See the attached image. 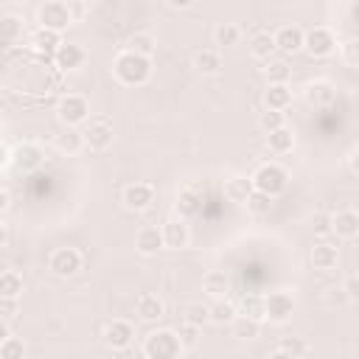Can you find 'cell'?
<instances>
[{
	"label": "cell",
	"mask_w": 359,
	"mask_h": 359,
	"mask_svg": "<svg viewBox=\"0 0 359 359\" xmlns=\"http://www.w3.org/2000/svg\"><path fill=\"white\" fill-rule=\"evenodd\" d=\"M311 230H314V236H328L331 233V216L328 213H317L314 222H311Z\"/></svg>",
	"instance_id": "cell-46"
},
{
	"label": "cell",
	"mask_w": 359,
	"mask_h": 359,
	"mask_svg": "<svg viewBox=\"0 0 359 359\" xmlns=\"http://www.w3.org/2000/svg\"><path fill=\"white\" fill-rule=\"evenodd\" d=\"M194 67H196L202 76H213V73H219V70H222V56H219V50H213V48L199 50V53L194 56Z\"/></svg>",
	"instance_id": "cell-28"
},
{
	"label": "cell",
	"mask_w": 359,
	"mask_h": 359,
	"mask_svg": "<svg viewBox=\"0 0 359 359\" xmlns=\"http://www.w3.org/2000/svg\"><path fill=\"white\" fill-rule=\"evenodd\" d=\"M180 353H182V345L177 339V331L171 328H157L143 339V356L149 359H174Z\"/></svg>",
	"instance_id": "cell-2"
},
{
	"label": "cell",
	"mask_w": 359,
	"mask_h": 359,
	"mask_svg": "<svg viewBox=\"0 0 359 359\" xmlns=\"http://www.w3.org/2000/svg\"><path fill=\"white\" fill-rule=\"evenodd\" d=\"M6 337H11V328H8V323H6V317H0V342H3Z\"/></svg>",
	"instance_id": "cell-50"
},
{
	"label": "cell",
	"mask_w": 359,
	"mask_h": 359,
	"mask_svg": "<svg viewBox=\"0 0 359 359\" xmlns=\"http://www.w3.org/2000/svg\"><path fill=\"white\" fill-rule=\"evenodd\" d=\"M309 345L300 339V337H283L278 342V348L272 351V356H306Z\"/></svg>",
	"instance_id": "cell-34"
},
{
	"label": "cell",
	"mask_w": 359,
	"mask_h": 359,
	"mask_svg": "<svg viewBox=\"0 0 359 359\" xmlns=\"http://www.w3.org/2000/svg\"><path fill=\"white\" fill-rule=\"evenodd\" d=\"M8 208H11V196H8V191L0 188V213H6Z\"/></svg>",
	"instance_id": "cell-49"
},
{
	"label": "cell",
	"mask_w": 359,
	"mask_h": 359,
	"mask_svg": "<svg viewBox=\"0 0 359 359\" xmlns=\"http://www.w3.org/2000/svg\"><path fill=\"white\" fill-rule=\"evenodd\" d=\"M311 264H314V269H320V272H331V269H337V264H339V247H334V244H314L311 247Z\"/></svg>",
	"instance_id": "cell-18"
},
{
	"label": "cell",
	"mask_w": 359,
	"mask_h": 359,
	"mask_svg": "<svg viewBox=\"0 0 359 359\" xmlns=\"http://www.w3.org/2000/svg\"><path fill=\"white\" fill-rule=\"evenodd\" d=\"M160 230H163V244H165V247H171V250H182V247H188L191 233H188V224H185L182 216L168 219Z\"/></svg>",
	"instance_id": "cell-14"
},
{
	"label": "cell",
	"mask_w": 359,
	"mask_h": 359,
	"mask_svg": "<svg viewBox=\"0 0 359 359\" xmlns=\"http://www.w3.org/2000/svg\"><path fill=\"white\" fill-rule=\"evenodd\" d=\"M22 294V278L17 272H3L0 275V297H20Z\"/></svg>",
	"instance_id": "cell-39"
},
{
	"label": "cell",
	"mask_w": 359,
	"mask_h": 359,
	"mask_svg": "<svg viewBox=\"0 0 359 359\" xmlns=\"http://www.w3.org/2000/svg\"><path fill=\"white\" fill-rule=\"evenodd\" d=\"M177 339H180L182 351H185V348H194V345L199 342V325H194V323H185V320H182V325L177 328Z\"/></svg>",
	"instance_id": "cell-40"
},
{
	"label": "cell",
	"mask_w": 359,
	"mask_h": 359,
	"mask_svg": "<svg viewBox=\"0 0 359 359\" xmlns=\"http://www.w3.org/2000/svg\"><path fill=\"white\" fill-rule=\"evenodd\" d=\"M8 160L17 165V171H34V168H39L42 165V160H45V151H42V146L39 143H20L11 154H8Z\"/></svg>",
	"instance_id": "cell-11"
},
{
	"label": "cell",
	"mask_w": 359,
	"mask_h": 359,
	"mask_svg": "<svg viewBox=\"0 0 359 359\" xmlns=\"http://www.w3.org/2000/svg\"><path fill=\"white\" fill-rule=\"evenodd\" d=\"M334 45H337V39H334L331 28H325V25H314L311 31H303V50H309L317 59L328 56L334 50Z\"/></svg>",
	"instance_id": "cell-10"
},
{
	"label": "cell",
	"mask_w": 359,
	"mask_h": 359,
	"mask_svg": "<svg viewBox=\"0 0 359 359\" xmlns=\"http://www.w3.org/2000/svg\"><path fill=\"white\" fill-rule=\"evenodd\" d=\"M112 137H115V132H112V123H109L107 118H87V121H84L81 140H84L87 149L104 151V149L112 146Z\"/></svg>",
	"instance_id": "cell-6"
},
{
	"label": "cell",
	"mask_w": 359,
	"mask_h": 359,
	"mask_svg": "<svg viewBox=\"0 0 359 359\" xmlns=\"http://www.w3.org/2000/svg\"><path fill=\"white\" fill-rule=\"evenodd\" d=\"M112 73L121 84L126 87H137V84H146L151 79V56H140L135 50H123L115 56L112 62Z\"/></svg>",
	"instance_id": "cell-1"
},
{
	"label": "cell",
	"mask_w": 359,
	"mask_h": 359,
	"mask_svg": "<svg viewBox=\"0 0 359 359\" xmlns=\"http://www.w3.org/2000/svg\"><path fill=\"white\" fill-rule=\"evenodd\" d=\"M250 194H252V180H250V177L236 174V177H227V180H224V196H227L230 202L244 205V199H247Z\"/></svg>",
	"instance_id": "cell-24"
},
{
	"label": "cell",
	"mask_w": 359,
	"mask_h": 359,
	"mask_svg": "<svg viewBox=\"0 0 359 359\" xmlns=\"http://www.w3.org/2000/svg\"><path fill=\"white\" fill-rule=\"evenodd\" d=\"M36 22L42 28H53V31H65L70 22H73V11L65 0H45L39 8H36Z\"/></svg>",
	"instance_id": "cell-4"
},
{
	"label": "cell",
	"mask_w": 359,
	"mask_h": 359,
	"mask_svg": "<svg viewBox=\"0 0 359 359\" xmlns=\"http://www.w3.org/2000/svg\"><path fill=\"white\" fill-rule=\"evenodd\" d=\"M342 289L348 292V297H351V300H356V297H359V280H356V275H348Z\"/></svg>",
	"instance_id": "cell-47"
},
{
	"label": "cell",
	"mask_w": 359,
	"mask_h": 359,
	"mask_svg": "<svg viewBox=\"0 0 359 359\" xmlns=\"http://www.w3.org/2000/svg\"><path fill=\"white\" fill-rule=\"evenodd\" d=\"M81 146H84L81 132H76V129H70V126H67L65 135L56 137V149H59L62 154H76V151H81Z\"/></svg>",
	"instance_id": "cell-36"
},
{
	"label": "cell",
	"mask_w": 359,
	"mask_h": 359,
	"mask_svg": "<svg viewBox=\"0 0 359 359\" xmlns=\"http://www.w3.org/2000/svg\"><path fill=\"white\" fill-rule=\"evenodd\" d=\"M56 115H59V121L65 126H79V123H84L90 118V101L84 95H79V93H67V95L59 98Z\"/></svg>",
	"instance_id": "cell-5"
},
{
	"label": "cell",
	"mask_w": 359,
	"mask_h": 359,
	"mask_svg": "<svg viewBox=\"0 0 359 359\" xmlns=\"http://www.w3.org/2000/svg\"><path fill=\"white\" fill-rule=\"evenodd\" d=\"M331 233H337L339 238H356L359 233V213L356 210H337L331 216Z\"/></svg>",
	"instance_id": "cell-16"
},
{
	"label": "cell",
	"mask_w": 359,
	"mask_h": 359,
	"mask_svg": "<svg viewBox=\"0 0 359 359\" xmlns=\"http://www.w3.org/2000/svg\"><path fill=\"white\" fill-rule=\"evenodd\" d=\"M121 199H123V205H126L129 210H146V208L154 202V188H151L149 182H129V185L123 188Z\"/></svg>",
	"instance_id": "cell-12"
},
{
	"label": "cell",
	"mask_w": 359,
	"mask_h": 359,
	"mask_svg": "<svg viewBox=\"0 0 359 359\" xmlns=\"http://www.w3.org/2000/svg\"><path fill=\"white\" fill-rule=\"evenodd\" d=\"M20 3H25V0H20Z\"/></svg>",
	"instance_id": "cell-54"
},
{
	"label": "cell",
	"mask_w": 359,
	"mask_h": 359,
	"mask_svg": "<svg viewBox=\"0 0 359 359\" xmlns=\"http://www.w3.org/2000/svg\"><path fill=\"white\" fill-rule=\"evenodd\" d=\"M264 104H266V109H286L292 104L289 84H269L264 93Z\"/></svg>",
	"instance_id": "cell-27"
},
{
	"label": "cell",
	"mask_w": 359,
	"mask_h": 359,
	"mask_svg": "<svg viewBox=\"0 0 359 359\" xmlns=\"http://www.w3.org/2000/svg\"><path fill=\"white\" fill-rule=\"evenodd\" d=\"M250 180H252V188H255V191H264V194H269L272 199L280 196V194L286 191V185H289V174H286V168L278 165V163H264V165H258V171H255Z\"/></svg>",
	"instance_id": "cell-3"
},
{
	"label": "cell",
	"mask_w": 359,
	"mask_h": 359,
	"mask_svg": "<svg viewBox=\"0 0 359 359\" xmlns=\"http://www.w3.org/2000/svg\"><path fill=\"white\" fill-rule=\"evenodd\" d=\"M168 6L171 8H188V6H194V0H168Z\"/></svg>",
	"instance_id": "cell-51"
},
{
	"label": "cell",
	"mask_w": 359,
	"mask_h": 359,
	"mask_svg": "<svg viewBox=\"0 0 359 359\" xmlns=\"http://www.w3.org/2000/svg\"><path fill=\"white\" fill-rule=\"evenodd\" d=\"M31 45H34V50H39V53H56V48L62 45V34L59 31H53V28H36L34 34H31Z\"/></svg>",
	"instance_id": "cell-23"
},
{
	"label": "cell",
	"mask_w": 359,
	"mask_h": 359,
	"mask_svg": "<svg viewBox=\"0 0 359 359\" xmlns=\"http://www.w3.org/2000/svg\"><path fill=\"white\" fill-rule=\"evenodd\" d=\"M272 50H275V39H272L269 31H255V34L250 36V53H252L255 59H269Z\"/></svg>",
	"instance_id": "cell-29"
},
{
	"label": "cell",
	"mask_w": 359,
	"mask_h": 359,
	"mask_svg": "<svg viewBox=\"0 0 359 359\" xmlns=\"http://www.w3.org/2000/svg\"><path fill=\"white\" fill-rule=\"evenodd\" d=\"M342 59H345L348 67H356V65H359V42H356V39H348V42L342 45Z\"/></svg>",
	"instance_id": "cell-45"
},
{
	"label": "cell",
	"mask_w": 359,
	"mask_h": 359,
	"mask_svg": "<svg viewBox=\"0 0 359 359\" xmlns=\"http://www.w3.org/2000/svg\"><path fill=\"white\" fill-rule=\"evenodd\" d=\"M294 314V297L286 289H275L264 297V320L269 323H289Z\"/></svg>",
	"instance_id": "cell-7"
},
{
	"label": "cell",
	"mask_w": 359,
	"mask_h": 359,
	"mask_svg": "<svg viewBox=\"0 0 359 359\" xmlns=\"http://www.w3.org/2000/svg\"><path fill=\"white\" fill-rule=\"evenodd\" d=\"M135 314L143 323H157L165 314V306H163V300L157 294H140L137 303H135Z\"/></svg>",
	"instance_id": "cell-19"
},
{
	"label": "cell",
	"mask_w": 359,
	"mask_h": 359,
	"mask_svg": "<svg viewBox=\"0 0 359 359\" xmlns=\"http://www.w3.org/2000/svg\"><path fill=\"white\" fill-rule=\"evenodd\" d=\"M236 314H238V309H236V303H230L227 297H216L213 306H208V323H216V325L233 323Z\"/></svg>",
	"instance_id": "cell-25"
},
{
	"label": "cell",
	"mask_w": 359,
	"mask_h": 359,
	"mask_svg": "<svg viewBox=\"0 0 359 359\" xmlns=\"http://www.w3.org/2000/svg\"><path fill=\"white\" fill-rule=\"evenodd\" d=\"M48 266L59 278H73L81 269V252L76 247H56L48 258Z\"/></svg>",
	"instance_id": "cell-8"
},
{
	"label": "cell",
	"mask_w": 359,
	"mask_h": 359,
	"mask_svg": "<svg viewBox=\"0 0 359 359\" xmlns=\"http://www.w3.org/2000/svg\"><path fill=\"white\" fill-rule=\"evenodd\" d=\"M272 39H275V50H283V53L303 50V28H297V25H280L272 34Z\"/></svg>",
	"instance_id": "cell-15"
},
{
	"label": "cell",
	"mask_w": 359,
	"mask_h": 359,
	"mask_svg": "<svg viewBox=\"0 0 359 359\" xmlns=\"http://www.w3.org/2000/svg\"><path fill=\"white\" fill-rule=\"evenodd\" d=\"M348 303H353V300L348 297V292H345L342 286H334V289L325 292V306H331V309H342V306H348Z\"/></svg>",
	"instance_id": "cell-44"
},
{
	"label": "cell",
	"mask_w": 359,
	"mask_h": 359,
	"mask_svg": "<svg viewBox=\"0 0 359 359\" xmlns=\"http://www.w3.org/2000/svg\"><path fill=\"white\" fill-rule=\"evenodd\" d=\"M6 163H8V151L0 146V165H6Z\"/></svg>",
	"instance_id": "cell-53"
},
{
	"label": "cell",
	"mask_w": 359,
	"mask_h": 359,
	"mask_svg": "<svg viewBox=\"0 0 359 359\" xmlns=\"http://www.w3.org/2000/svg\"><path fill=\"white\" fill-rule=\"evenodd\" d=\"M6 241H8V230H6V224L0 222V247H6Z\"/></svg>",
	"instance_id": "cell-52"
},
{
	"label": "cell",
	"mask_w": 359,
	"mask_h": 359,
	"mask_svg": "<svg viewBox=\"0 0 359 359\" xmlns=\"http://www.w3.org/2000/svg\"><path fill=\"white\" fill-rule=\"evenodd\" d=\"M53 62H56L59 70H76L87 62V50L79 42H62L53 53Z\"/></svg>",
	"instance_id": "cell-13"
},
{
	"label": "cell",
	"mask_w": 359,
	"mask_h": 359,
	"mask_svg": "<svg viewBox=\"0 0 359 359\" xmlns=\"http://www.w3.org/2000/svg\"><path fill=\"white\" fill-rule=\"evenodd\" d=\"M202 289L216 300V297H227L230 292V278L222 272V269H210L205 278H202Z\"/></svg>",
	"instance_id": "cell-26"
},
{
	"label": "cell",
	"mask_w": 359,
	"mask_h": 359,
	"mask_svg": "<svg viewBox=\"0 0 359 359\" xmlns=\"http://www.w3.org/2000/svg\"><path fill=\"white\" fill-rule=\"evenodd\" d=\"M20 36H22V20L14 17V14L0 17V39L14 42V39H20Z\"/></svg>",
	"instance_id": "cell-38"
},
{
	"label": "cell",
	"mask_w": 359,
	"mask_h": 359,
	"mask_svg": "<svg viewBox=\"0 0 359 359\" xmlns=\"http://www.w3.org/2000/svg\"><path fill=\"white\" fill-rule=\"evenodd\" d=\"M182 314H185V323H194L199 328L208 323V306H202V303H188L182 309Z\"/></svg>",
	"instance_id": "cell-42"
},
{
	"label": "cell",
	"mask_w": 359,
	"mask_h": 359,
	"mask_svg": "<svg viewBox=\"0 0 359 359\" xmlns=\"http://www.w3.org/2000/svg\"><path fill=\"white\" fill-rule=\"evenodd\" d=\"M244 208H247V213H252V216H266V213L272 210V196L252 188V194L244 199Z\"/></svg>",
	"instance_id": "cell-32"
},
{
	"label": "cell",
	"mask_w": 359,
	"mask_h": 359,
	"mask_svg": "<svg viewBox=\"0 0 359 359\" xmlns=\"http://www.w3.org/2000/svg\"><path fill=\"white\" fill-rule=\"evenodd\" d=\"M199 205H202V191H199V188H182V191L177 194V202H174V208H177V213H180L182 219L196 216V213H199Z\"/></svg>",
	"instance_id": "cell-22"
},
{
	"label": "cell",
	"mask_w": 359,
	"mask_h": 359,
	"mask_svg": "<svg viewBox=\"0 0 359 359\" xmlns=\"http://www.w3.org/2000/svg\"><path fill=\"white\" fill-rule=\"evenodd\" d=\"M101 339L112 351H126L132 345V339H135V325L129 320H109L104 325V331H101Z\"/></svg>",
	"instance_id": "cell-9"
},
{
	"label": "cell",
	"mask_w": 359,
	"mask_h": 359,
	"mask_svg": "<svg viewBox=\"0 0 359 359\" xmlns=\"http://www.w3.org/2000/svg\"><path fill=\"white\" fill-rule=\"evenodd\" d=\"M238 311L244 314V317H252V320H264V297H258V294H244L241 297V303H238Z\"/></svg>",
	"instance_id": "cell-37"
},
{
	"label": "cell",
	"mask_w": 359,
	"mask_h": 359,
	"mask_svg": "<svg viewBox=\"0 0 359 359\" xmlns=\"http://www.w3.org/2000/svg\"><path fill=\"white\" fill-rule=\"evenodd\" d=\"M264 76L269 84H286L289 76H292V67L286 59H266V67H264Z\"/></svg>",
	"instance_id": "cell-30"
},
{
	"label": "cell",
	"mask_w": 359,
	"mask_h": 359,
	"mask_svg": "<svg viewBox=\"0 0 359 359\" xmlns=\"http://www.w3.org/2000/svg\"><path fill=\"white\" fill-rule=\"evenodd\" d=\"M135 247H137V252H140V255H154L157 250H163V247H165V244H163V230H160V227H154V224L140 227V230H137V236H135Z\"/></svg>",
	"instance_id": "cell-17"
},
{
	"label": "cell",
	"mask_w": 359,
	"mask_h": 359,
	"mask_svg": "<svg viewBox=\"0 0 359 359\" xmlns=\"http://www.w3.org/2000/svg\"><path fill=\"white\" fill-rule=\"evenodd\" d=\"M258 123H261L264 132H272V129H278V126L286 123V115H283V109H266V112H261Z\"/></svg>",
	"instance_id": "cell-41"
},
{
	"label": "cell",
	"mask_w": 359,
	"mask_h": 359,
	"mask_svg": "<svg viewBox=\"0 0 359 359\" xmlns=\"http://www.w3.org/2000/svg\"><path fill=\"white\" fill-rule=\"evenodd\" d=\"M334 98H337V93H334V84L331 81H311L306 87V101L311 107H331Z\"/></svg>",
	"instance_id": "cell-20"
},
{
	"label": "cell",
	"mask_w": 359,
	"mask_h": 359,
	"mask_svg": "<svg viewBox=\"0 0 359 359\" xmlns=\"http://www.w3.org/2000/svg\"><path fill=\"white\" fill-rule=\"evenodd\" d=\"M213 36H216V45H219V48H233V45H238V39H241V28L233 25V22H222Z\"/></svg>",
	"instance_id": "cell-35"
},
{
	"label": "cell",
	"mask_w": 359,
	"mask_h": 359,
	"mask_svg": "<svg viewBox=\"0 0 359 359\" xmlns=\"http://www.w3.org/2000/svg\"><path fill=\"white\" fill-rule=\"evenodd\" d=\"M17 311V300L14 297H0V317H11Z\"/></svg>",
	"instance_id": "cell-48"
},
{
	"label": "cell",
	"mask_w": 359,
	"mask_h": 359,
	"mask_svg": "<svg viewBox=\"0 0 359 359\" xmlns=\"http://www.w3.org/2000/svg\"><path fill=\"white\" fill-rule=\"evenodd\" d=\"M230 325H233V337H236V339H255L258 331H261V323L252 320V317H244V314H241V317L236 314Z\"/></svg>",
	"instance_id": "cell-31"
},
{
	"label": "cell",
	"mask_w": 359,
	"mask_h": 359,
	"mask_svg": "<svg viewBox=\"0 0 359 359\" xmlns=\"http://www.w3.org/2000/svg\"><path fill=\"white\" fill-rule=\"evenodd\" d=\"M126 50H135V53H140V56H151V53L157 50V39H154L151 34H146V31L132 34L129 42H126Z\"/></svg>",
	"instance_id": "cell-33"
},
{
	"label": "cell",
	"mask_w": 359,
	"mask_h": 359,
	"mask_svg": "<svg viewBox=\"0 0 359 359\" xmlns=\"http://www.w3.org/2000/svg\"><path fill=\"white\" fill-rule=\"evenodd\" d=\"M22 353H25L22 339H17V337H6V339L0 342V359H17V356H22Z\"/></svg>",
	"instance_id": "cell-43"
},
{
	"label": "cell",
	"mask_w": 359,
	"mask_h": 359,
	"mask_svg": "<svg viewBox=\"0 0 359 359\" xmlns=\"http://www.w3.org/2000/svg\"><path fill=\"white\" fill-rule=\"evenodd\" d=\"M266 146H269V151H275V154H289V151L294 149V132L283 123V126L266 132Z\"/></svg>",
	"instance_id": "cell-21"
}]
</instances>
